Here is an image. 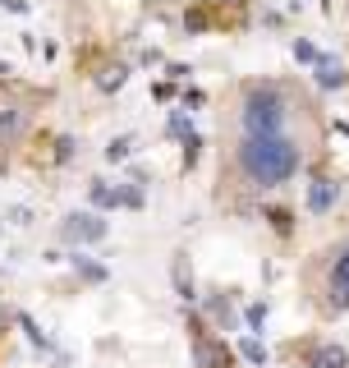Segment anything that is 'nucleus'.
Listing matches in <instances>:
<instances>
[{"label":"nucleus","mask_w":349,"mask_h":368,"mask_svg":"<svg viewBox=\"0 0 349 368\" xmlns=\"http://www.w3.org/2000/svg\"><path fill=\"white\" fill-rule=\"evenodd\" d=\"M174 286H179V300H193V272H188V258H174Z\"/></svg>","instance_id":"obj_10"},{"label":"nucleus","mask_w":349,"mask_h":368,"mask_svg":"<svg viewBox=\"0 0 349 368\" xmlns=\"http://www.w3.org/2000/svg\"><path fill=\"white\" fill-rule=\"evenodd\" d=\"M120 198H124V207H142V189H133V184L120 189Z\"/></svg>","instance_id":"obj_16"},{"label":"nucleus","mask_w":349,"mask_h":368,"mask_svg":"<svg viewBox=\"0 0 349 368\" xmlns=\"http://www.w3.org/2000/svg\"><path fill=\"white\" fill-rule=\"evenodd\" d=\"M313 69H317V83H322V88H331V92L345 88V65H340L336 56H322Z\"/></svg>","instance_id":"obj_7"},{"label":"nucleus","mask_w":349,"mask_h":368,"mask_svg":"<svg viewBox=\"0 0 349 368\" xmlns=\"http://www.w3.org/2000/svg\"><path fill=\"white\" fill-rule=\"evenodd\" d=\"M74 267L83 272L87 281H106V267H97V263H87V258H74Z\"/></svg>","instance_id":"obj_15"},{"label":"nucleus","mask_w":349,"mask_h":368,"mask_svg":"<svg viewBox=\"0 0 349 368\" xmlns=\"http://www.w3.org/2000/svg\"><path fill=\"white\" fill-rule=\"evenodd\" d=\"M295 60H304V65H317V60H322V51H317L308 37H299V42H295Z\"/></svg>","instance_id":"obj_13"},{"label":"nucleus","mask_w":349,"mask_h":368,"mask_svg":"<svg viewBox=\"0 0 349 368\" xmlns=\"http://www.w3.org/2000/svg\"><path fill=\"white\" fill-rule=\"evenodd\" d=\"M239 124H244V134H285V124H290V97L281 88H272V83L248 88L239 101Z\"/></svg>","instance_id":"obj_2"},{"label":"nucleus","mask_w":349,"mask_h":368,"mask_svg":"<svg viewBox=\"0 0 349 368\" xmlns=\"http://www.w3.org/2000/svg\"><path fill=\"white\" fill-rule=\"evenodd\" d=\"M308 368H349V355H345L340 346H322V350L313 355V364H308Z\"/></svg>","instance_id":"obj_8"},{"label":"nucleus","mask_w":349,"mask_h":368,"mask_svg":"<svg viewBox=\"0 0 349 368\" xmlns=\"http://www.w3.org/2000/svg\"><path fill=\"white\" fill-rule=\"evenodd\" d=\"M5 69H10V65H5V60H0V74H5Z\"/></svg>","instance_id":"obj_20"},{"label":"nucleus","mask_w":349,"mask_h":368,"mask_svg":"<svg viewBox=\"0 0 349 368\" xmlns=\"http://www.w3.org/2000/svg\"><path fill=\"white\" fill-rule=\"evenodd\" d=\"M0 10H10V14H28V0H0Z\"/></svg>","instance_id":"obj_19"},{"label":"nucleus","mask_w":349,"mask_h":368,"mask_svg":"<svg viewBox=\"0 0 349 368\" xmlns=\"http://www.w3.org/2000/svg\"><path fill=\"white\" fill-rule=\"evenodd\" d=\"M244 355H248V359H253V364H262V359H267V350H262V346H258V341H244Z\"/></svg>","instance_id":"obj_17"},{"label":"nucleus","mask_w":349,"mask_h":368,"mask_svg":"<svg viewBox=\"0 0 349 368\" xmlns=\"http://www.w3.org/2000/svg\"><path fill=\"white\" fill-rule=\"evenodd\" d=\"M60 235H65L69 244H97L101 235H106V221H101V216H87V212H74L60 226Z\"/></svg>","instance_id":"obj_4"},{"label":"nucleus","mask_w":349,"mask_h":368,"mask_svg":"<svg viewBox=\"0 0 349 368\" xmlns=\"http://www.w3.org/2000/svg\"><path fill=\"white\" fill-rule=\"evenodd\" d=\"M299 143L285 134H244L239 138V166L258 189H276L299 170Z\"/></svg>","instance_id":"obj_1"},{"label":"nucleus","mask_w":349,"mask_h":368,"mask_svg":"<svg viewBox=\"0 0 349 368\" xmlns=\"http://www.w3.org/2000/svg\"><path fill=\"white\" fill-rule=\"evenodd\" d=\"M336 179H313L308 184V212H331L336 207Z\"/></svg>","instance_id":"obj_6"},{"label":"nucleus","mask_w":349,"mask_h":368,"mask_svg":"<svg viewBox=\"0 0 349 368\" xmlns=\"http://www.w3.org/2000/svg\"><path fill=\"white\" fill-rule=\"evenodd\" d=\"M55 156H60V161H69V156H74V138H60V143H55Z\"/></svg>","instance_id":"obj_18"},{"label":"nucleus","mask_w":349,"mask_h":368,"mask_svg":"<svg viewBox=\"0 0 349 368\" xmlns=\"http://www.w3.org/2000/svg\"><path fill=\"white\" fill-rule=\"evenodd\" d=\"M165 129H170V134H174V138H184V143H193V138H198V134H193V129H188V120H184V115H179V111H174V115H170V120H165Z\"/></svg>","instance_id":"obj_12"},{"label":"nucleus","mask_w":349,"mask_h":368,"mask_svg":"<svg viewBox=\"0 0 349 368\" xmlns=\"http://www.w3.org/2000/svg\"><path fill=\"white\" fill-rule=\"evenodd\" d=\"M87 198H92V207H124V198H120V189H110V184H92L87 189Z\"/></svg>","instance_id":"obj_9"},{"label":"nucleus","mask_w":349,"mask_h":368,"mask_svg":"<svg viewBox=\"0 0 349 368\" xmlns=\"http://www.w3.org/2000/svg\"><path fill=\"white\" fill-rule=\"evenodd\" d=\"M129 152H133V138H129V134H120V138H115V143L106 147V156H110V161H124V156H129Z\"/></svg>","instance_id":"obj_14"},{"label":"nucleus","mask_w":349,"mask_h":368,"mask_svg":"<svg viewBox=\"0 0 349 368\" xmlns=\"http://www.w3.org/2000/svg\"><path fill=\"white\" fill-rule=\"evenodd\" d=\"M331 309H349V244L340 249L336 267H331Z\"/></svg>","instance_id":"obj_5"},{"label":"nucleus","mask_w":349,"mask_h":368,"mask_svg":"<svg viewBox=\"0 0 349 368\" xmlns=\"http://www.w3.org/2000/svg\"><path fill=\"white\" fill-rule=\"evenodd\" d=\"M124 78H129V69H124V65H106V69H101V78H97V83H101V92H115V88L124 83Z\"/></svg>","instance_id":"obj_11"},{"label":"nucleus","mask_w":349,"mask_h":368,"mask_svg":"<svg viewBox=\"0 0 349 368\" xmlns=\"http://www.w3.org/2000/svg\"><path fill=\"white\" fill-rule=\"evenodd\" d=\"M28 124H33V115H28V106H23V101L0 97V143L23 138V134H28Z\"/></svg>","instance_id":"obj_3"}]
</instances>
